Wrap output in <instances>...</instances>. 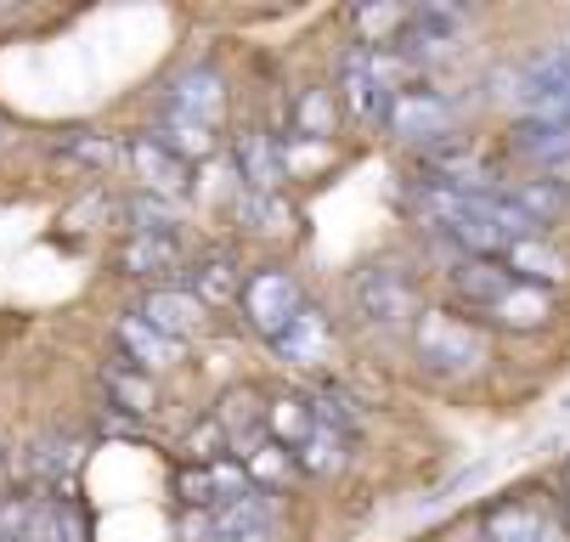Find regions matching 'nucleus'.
<instances>
[{
  "label": "nucleus",
  "mask_w": 570,
  "mask_h": 542,
  "mask_svg": "<svg viewBox=\"0 0 570 542\" xmlns=\"http://www.w3.org/2000/svg\"><path fill=\"white\" fill-rule=\"evenodd\" d=\"M181 542H272L277 536V514L266 503V492H237L220 509H181L176 520Z\"/></svg>",
  "instance_id": "obj_1"
},
{
  "label": "nucleus",
  "mask_w": 570,
  "mask_h": 542,
  "mask_svg": "<svg viewBox=\"0 0 570 542\" xmlns=\"http://www.w3.org/2000/svg\"><path fill=\"white\" fill-rule=\"evenodd\" d=\"M413 345L430 373H474L485 362V334L452 312H424L413 328Z\"/></svg>",
  "instance_id": "obj_2"
},
{
  "label": "nucleus",
  "mask_w": 570,
  "mask_h": 542,
  "mask_svg": "<svg viewBox=\"0 0 570 542\" xmlns=\"http://www.w3.org/2000/svg\"><path fill=\"white\" fill-rule=\"evenodd\" d=\"M384 125H390V136L419 141V147L430 152V147L452 141V130H458V102H452L446 91H435V86H406V91L384 108Z\"/></svg>",
  "instance_id": "obj_3"
},
{
  "label": "nucleus",
  "mask_w": 570,
  "mask_h": 542,
  "mask_svg": "<svg viewBox=\"0 0 570 542\" xmlns=\"http://www.w3.org/2000/svg\"><path fill=\"white\" fill-rule=\"evenodd\" d=\"M351 305L367 328H401L413 317V283H406L401 266H367L351 283Z\"/></svg>",
  "instance_id": "obj_4"
},
{
  "label": "nucleus",
  "mask_w": 570,
  "mask_h": 542,
  "mask_svg": "<svg viewBox=\"0 0 570 542\" xmlns=\"http://www.w3.org/2000/svg\"><path fill=\"white\" fill-rule=\"evenodd\" d=\"M299 283L288 277V272H277V266H266V272H255L249 283H243V317H249V328L255 334H266L272 345L288 334V323L299 317Z\"/></svg>",
  "instance_id": "obj_5"
},
{
  "label": "nucleus",
  "mask_w": 570,
  "mask_h": 542,
  "mask_svg": "<svg viewBox=\"0 0 570 542\" xmlns=\"http://www.w3.org/2000/svg\"><path fill=\"white\" fill-rule=\"evenodd\" d=\"M165 114L193 119V125H204V130H220V119H226L220 73H215V68H187V73H176L170 91H165Z\"/></svg>",
  "instance_id": "obj_6"
},
{
  "label": "nucleus",
  "mask_w": 570,
  "mask_h": 542,
  "mask_svg": "<svg viewBox=\"0 0 570 542\" xmlns=\"http://www.w3.org/2000/svg\"><path fill=\"white\" fill-rule=\"evenodd\" d=\"M249 492V475H243L237 457H220V463H187L176 475V497L181 509H220L226 497Z\"/></svg>",
  "instance_id": "obj_7"
},
{
  "label": "nucleus",
  "mask_w": 570,
  "mask_h": 542,
  "mask_svg": "<svg viewBox=\"0 0 570 542\" xmlns=\"http://www.w3.org/2000/svg\"><path fill=\"white\" fill-rule=\"evenodd\" d=\"M485 536H492V542H564V525L553 520L548 503L514 497V503L485 514Z\"/></svg>",
  "instance_id": "obj_8"
},
{
  "label": "nucleus",
  "mask_w": 570,
  "mask_h": 542,
  "mask_svg": "<svg viewBox=\"0 0 570 542\" xmlns=\"http://www.w3.org/2000/svg\"><path fill=\"white\" fill-rule=\"evenodd\" d=\"M509 147L531 170H570V125L559 119H514Z\"/></svg>",
  "instance_id": "obj_9"
},
{
  "label": "nucleus",
  "mask_w": 570,
  "mask_h": 542,
  "mask_svg": "<svg viewBox=\"0 0 570 542\" xmlns=\"http://www.w3.org/2000/svg\"><path fill=\"white\" fill-rule=\"evenodd\" d=\"M136 317L153 323L158 334H170V339H187L204 328V299L187 294V288H153L141 305H136Z\"/></svg>",
  "instance_id": "obj_10"
},
{
  "label": "nucleus",
  "mask_w": 570,
  "mask_h": 542,
  "mask_svg": "<svg viewBox=\"0 0 570 542\" xmlns=\"http://www.w3.org/2000/svg\"><path fill=\"white\" fill-rule=\"evenodd\" d=\"M114 339H119L125 362H136L141 373H165V367H176V362H181V339L158 334V328H153V323H141L136 312H130V317H119Z\"/></svg>",
  "instance_id": "obj_11"
},
{
  "label": "nucleus",
  "mask_w": 570,
  "mask_h": 542,
  "mask_svg": "<svg viewBox=\"0 0 570 542\" xmlns=\"http://www.w3.org/2000/svg\"><path fill=\"white\" fill-rule=\"evenodd\" d=\"M340 102L362 125L384 119V97H379V80H373V46H351L345 51V62H340Z\"/></svg>",
  "instance_id": "obj_12"
},
{
  "label": "nucleus",
  "mask_w": 570,
  "mask_h": 542,
  "mask_svg": "<svg viewBox=\"0 0 570 542\" xmlns=\"http://www.w3.org/2000/svg\"><path fill=\"white\" fill-rule=\"evenodd\" d=\"M237 176H243V193H261V198H277L283 187V147L261 130H243L237 136Z\"/></svg>",
  "instance_id": "obj_13"
},
{
  "label": "nucleus",
  "mask_w": 570,
  "mask_h": 542,
  "mask_svg": "<svg viewBox=\"0 0 570 542\" xmlns=\"http://www.w3.org/2000/svg\"><path fill=\"white\" fill-rule=\"evenodd\" d=\"M520 277L503 266V260H474V255H458L452 260V288L474 305V312H492V305L514 288Z\"/></svg>",
  "instance_id": "obj_14"
},
{
  "label": "nucleus",
  "mask_w": 570,
  "mask_h": 542,
  "mask_svg": "<svg viewBox=\"0 0 570 542\" xmlns=\"http://www.w3.org/2000/svg\"><path fill=\"white\" fill-rule=\"evenodd\" d=\"M130 165H136V176L147 181V193H158V198H181V193H187V165L176 159V152H170L165 141L136 136Z\"/></svg>",
  "instance_id": "obj_15"
},
{
  "label": "nucleus",
  "mask_w": 570,
  "mask_h": 542,
  "mask_svg": "<svg viewBox=\"0 0 570 542\" xmlns=\"http://www.w3.org/2000/svg\"><path fill=\"white\" fill-rule=\"evenodd\" d=\"M277 356L294 362V367H322V362H328V323H322L316 305H299V317L277 339Z\"/></svg>",
  "instance_id": "obj_16"
},
{
  "label": "nucleus",
  "mask_w": 570,
  "mask_h": 542,
  "mask_svg": "<svg viewBox=\"0 0 570 542\" xmlns=\"http://www.w3.org/2000/svg\"><path fill=\"white\" fill-rule=\"evenodd\" d=\"M480 317H492L498 328H542L553 317V294L537 288V283H514L492 312H480Z\"/></svg>",
  "instance_id": "obj_17"
},
{
  "label": "nucleus",
  "mask_w": 570,
  "mask_h": 542,
  "mask_svg": "<svg viewBox=\"0 0 570 542\" xmlns=\"http://www.w3.org/2000/svg\"><path fill=\"white\" fill-rule=\"evenodd\" d=\"M102 384H108V407L114 413H153L158 407V391H153V373H141L136 362H114L102 367Z\"/></svg>",
  "instance_id": "obj_18"
},
{
  "label": "nucleus",
  "mask_w": 570,
  "mask_h": 542,
  "mask_svg": "<svg viewBox=\"0 0 570 542\" xmlns=\"http://www.w3.org/2000/svg\"><path fill=\"white\" fill-rule=\"evenodd\" d=\"M503 193H509V204H514L537 231L570 204V187H564V181H548V176H542V181H503Z\"/></svg>",
  "instance_id": "obj_19"
},
{
  "label": "nucleus",
  "mask_w": 570,
  "mask_h": 542,
  "mask_svg": "<svg viewBox=\"0 0 570 542\" xmlns=\"http://www.w3.org/2000/svg\"><path fill=\"white\" fill-rule=\"evenodd\" d=\"M503 266H509L520 283H537V288L564 283V255H559V249H548L542 238H520V244L503 255Z\"/></svg>",
  "instance_id": "obj_20"
},
{
  "label": "nucleus",
  "mask_w": 570,
  "mask_h": 542,
  "mask_svg": "<svg viewBox=\"0 0 570 542\" xmlns=\"http://www.w3.org/2000/svg\"><path fill=\"white\" fill-rule=\"evenodd\" d=\"M119 266H125L130 277H141V283H158V288H165V277H176L181 255H176L170 238H130L125 255H119Z\"/></svg>",
  "instance_id": "obj_21"
},
{
  "label": "nucleus",
  "mask_w": 570,
  "mask_h": 542,
  "mask_svg": "<svg viewBox=\"0 0 570 542\" xmlns=\"http://www.w3.org/2000/svg\"><path fill=\"white\" fill-rule=\"evenodd\" d=\"M187 294L204 299V312H209V305L237 299L243 288H237V266H232V255H204V260H193V272H187Z\"/></svg>",
  "instance_id": "obj_22"
},
{
  "label": "nucleus",
  "mask_w": 570,
  "mask_h": 542,
  "mask_svg": "<svg viewBox=\"0 0 570 542\" xmlns=\"http://www.w3.org/2000/svg\"><path fill=\"white\" fill-rule=\"evenodd\" d=\"M311 430H316V407H311L305 396H277V402L266 407V435H272L283 452H294Z\"/></svg>",
  "instance_id": "obj_23"
},
{
  "label": "nucleus",
  "mask_w": 570,
  "mask_h": 542,
  "mask_svg": "<svg viewBox=\"0 0 570 542\" xmlns=\"http://www.w3.org/2000/svg\"><path fill=\"white\" fill-rule=\"evenodd\" d=\"M345 446H351L345 435H334L328 424L316 418V430L294 446V470H305V475H334L340 463H345Z\"/></svg>",
  "instance_id": "obj_24"
},
{
  "label": "nucleus",
  "mask_w": 570,
  "mask_h": 542,
  "mask_svg": "<svg viewBox=\"0 0 570 542\" xmlns=\"http://www.w3.org/2000/svg\"><path fill=\"white\" fill-rule=\"evenodd\" d=\"M334 119H340V91H322V86L299 91V102H294V130H299L305 141H328V136H334Z\"/></svg>",
  "instance_id": "obj_25"
},
{
  "label": "nucleus",
  "mask_w": 570,
  "mask_h": 542,
  "mask_svg": "<svg viewBox=\"0 0 570 542\" xmlns=\"http://www.w3.org/2000/svg\"><path fill=\"white\" fill-rule=\"evenodd\" d=\"M153 141H165L181 165L209 159V152H215V130H204V125H193V119H176V114H165V125L153 130Z\"/></svg>",
  "instance_id": "obj_26"
},
{
  "label": "nucleus",
  "mask_w": 570,
  "mask_h": 542,
  "mask_svg": "<svg viewBox=\"0 0 570 542\" xmlns=\"http://www.w3.org/2000/svg\"><path fill=\"white\" fill-rule=\"evenodd\" d=\"M243 475H249L255 492H272V486H283L294 475V452H283L277 441H261L249 457H243Z\"/></svg>",
  "instance_id": "obj_27"
},
{
  "label": "nucleus",
  "mask_w": 570,
  "mask_h": 542,
  "mask_svg": "<svg viewBox=\"0 0 570 542\" xmlns=\"http://www.w3.org/2000/svg\"><path fill=\"white\" fill-rule=\"evenodd\" d=\"M125 215L136 226V238H170V226H176V204L158 198V193H136L125 204Z\"/></svg>",
  "instance_id": "obj_28"
},
{
  "label": "nucleus",
  "mask_w": 570,
  "mask_h": 542,
  "mask_svg": "<svg viewBox=\"0 0 570 542\" xmlns=\"http://www.w3.org/2000/svg\"><path fill=\"white\" fill-rule=\"evenodd\" d=\"M356 29H362V46H373V40H379V51H384V46H395V40H401L406 12H401V7H362V12H356Z\"/></svg>",
  "instance_id": "obj_29"
},
{
  "label": "nucleus",
  "mask_w": 570,
  "mask_h": 542,
  "mask_svg": "<svg viewBox=\"0 0 570 542\" xmlns=\"http://www.w3.org/2000/svg\"><path fill=\"white\" fill-rule=\"evenodd\" d=\"M237 215L249 220L255 231H283V226H288V209H283L277 198H261V193H243V187H237Z\"/></svg>",
  "instance_id": "obj_30"
},
{
  "label": "nucleus",
  "mask_w": 570,
  "mask_h": 542,
  "mask_svg": "<svg viewBox=\"0 0 570 542\" xmlns=\"http://www.w3.org/2000/svg\"><path fill=\"white\" fill-rule=\"evenodd\" d=\"M220 457H232V446H226V430H220L215 418H204V424L187 435V463H220Z\"/></svg>",
  "instance_id": "obj_31"
},
{
  "label": "nucleus",
  "mask_w": 570,
  "mask_h": 542,
  "mask_svg": "<svg viewBox=\"0 0 570 542\" xmlns=\"http://www.w3.org/2000/svg\"><path fill=\"white\" fill-rule=\"evenodd\" d=\"M564 492H570V463H564Z\"/></svg>",
  "instance_id": "obj_32"
},
{
  "label": "nucleus",
  "mask_w": 570,
  "mask_h": 542,
  "mask_svg": "<svg viewBox=\"0 0 570 542\" xmlns=\"http://www.w3.org/2000/svg\"><path fill=\"white\" fill-rule=\"evenodd\" d=\"M0 542H12V536H0Z\"/></svg>",
  "instance_id": "obj_33"
}]
</instances>
